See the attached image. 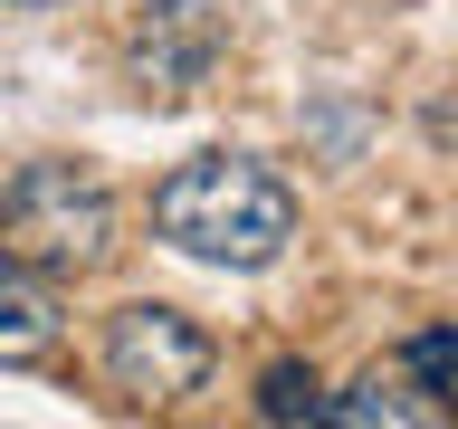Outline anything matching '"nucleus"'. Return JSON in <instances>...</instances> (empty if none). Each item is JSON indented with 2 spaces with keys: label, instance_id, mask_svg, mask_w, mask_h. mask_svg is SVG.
Here are the masks:
<instances>
[{
  "label": "nucleus",
  "instance_id": "423d86ee",
  "mask_svg": "<svg viewBox=\"0 0 458 429\" xmlns=\"http://www.w3.org/2000/svg\"><path fill=\"white\" fill-rule=\"evenodd\" d=\"M315 420H344V429H420V420H439V410H429L420 382L392 363V372H363V382H353L344 400H325Z\"/></svg>",
  "mask_w": 458,
  "mask_h": 429
},
{
  "label": "nucleus",
  "instance_id": "7ed1b4c3",
  "mask_svg": "<svg viewBox=\"0 0 458 429\" xmlns=\"http://www.w3.org/2000/svg\"><path fill=\"white\" fill-rule=\"evenodd\" d=\"M106 382L143 410H172L210 382V334L182 306H114L106 315Z\"/></svg>",
  "mask_w": 458,
  "mask_h": 429
},
{
  "label": "nucleus",
  "instance_id": "39448f33",
  "mask_svg": "<svg viewBox=\"0 0 458 429\" xmlns=\"http://www.w3.org/2000/svg\"><path fill=\"white\" fill-rule=\"evenodd\" d=\"M57 343V296L38 267H20V257H0V363H38Z\"/></svg>",
  "mask_w": 458,
  "mask_h": 429
},
{
  "label": "nucleus",
  "instance_id": "20e7f679",
  "mask_svg": "<svg viewBox=\"0 0 458 429\" xmlns=\"http://www.w3.org/2000/svg\"><path fill=\"white\" fill-rule=\"evenodd\" d=\"M229 48V10L220 0H163L153 20L124 38V67H134V96H153V105H182L210 67H220Z\"/></svg>",
  "mask_w": 458,
  "mask_h": 429
},
{
  "label": "nucleus",
  "instance_id": "0eeeda50",
  "mask_svg": "<svg viewBox=\"0 0 458 429\" xmlns=\"http://www.w3.org/2000/svg\"><path fill=\"white\" fill-rule=\"evenodd\" d=\"M401 372L420 382V400L439 410V420H458V334H411Z\"/></svg>",
  "mask_w": 458,
  "mask_h": 429
},
{
  "label": "nucleus",
  "instance_id": "f03ea898",
  "mask_svg": "<svg viewBox=\"0 0 458 429\" xmlns=\"http://www.w3.org/2000/svg\"><path fill=\"white\" fill-rule=\"evenodd\" d=\"M0 257L38 277H86L114 257V191L86 163H20L0 181Z\"/></svg>",
  "mask_w": 458,
  "mask_h": 429
},
{
  "label": "nucleus",
  "instance_id": "f257e3e1",
  "mask_svg": "<svg viewBox=\"0 0 458 429\" xmlns=\"http://www.w3.org/2000/svg\"><path fill=\"white\" fill-rule=\"evenodd\" d=\"M153 229L200 267H267L296 239V191L258 153H191L153 191Z\"/></svg>",
  "mask_w": 458,
  "mask_h": 429
},
{
  "label": "nucleus",
  "instance_id": "6e6552de",
  "mask_svg": "<svg viewBox=\"0 0 458 429\" xmlns=\"http://www.w3.org/2000/svg\"><path fill=\"white\" fill-rule=\"evenodd\" d=\"M258 410H267V420H315V410H325V382H315V363H267V382H258Z\"/></svg>",
  "mask_w": 458,
  "mask_h": 429
}]
</instances>
